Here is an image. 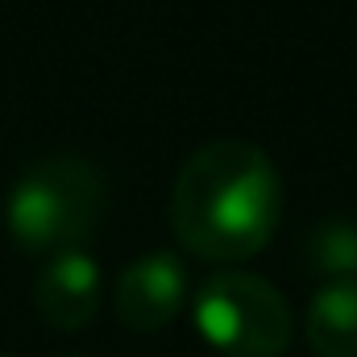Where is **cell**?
Returning a JSON list of instances; mask_svg holds the SVG:
<instances>
[{"mask_svg":"<svg viewBox=\"0 0 357 357\" xmlns=\"http://www.w3.org/2000/svg\"><path fill=\"white\" fill-rule=\"evenodd\" d=\"M282 183L266 150L250 142H208L175 178L171 229L204 262H245L278 229Z\"/></svg>","mask_w":357,"mask_h":357,"instance_id":"cell-1","label":"cell"},{"mask_svg":"<svg viewBox=\"0 0 357 357\" xmlns=\"http://www.w3.org/2000/svg\"><path fill=\"white\" fill-rule=\"evenodd\" d=\"M104 216V178L79 154H50L13 178L4 199L8 237L25 254L79 250Z\"/></svg>","mask_w":357,"mask_h":357,"instance_id":"cell-2","label":"cell"},{"mask_svg":"<svg viewBox=\"0 0 357 357\" xmlns=\"http://www.w3.org/2000/svg\"><path fill=\"white\" fill-rule=\"evenodd\" d=\"M199 337L225 357H278L291 345V307L266 278L220 270L199 282L191 303Z\"/></svg>","mask_w":357,"mask_h":357,"instance_id":"cell-3","label":"cell"},{"mask_svg":"<svg viewBox=\"0 0 357 357\" xmlns=\"http://www.w3.org/2000/svg\"><path fill=\"white\" fill-rule=\"evenodd\" d=\"M116 320L133 333H158L187 303V266L171 250L133 258L116 278Z\"/></svg>","mask_w":357,"mask_h":357,"instance_id":"cell-4","label":"cell"},{"mask_svg":"<svg viewBox=\"0 0 357 357\" xmlns=\"http://www.w3.org/2000/svg\"><path fill=\"white\" fill-rule=\"evenodd\" d=\"M38 316L59 333L88 328L100 312V266L88 250H59L33 278Z\"/></svg>","mask_w":357,"mask_h":357,"instance_id":"cell-5","label":"cell"},{"mask_svg":"<svg viewBox=\"0 0 357 357\" xmlns=\"http://www.w3.org/2000/svg\"><path fill=\"white\" fill-rule=\"evenodd\" d=\"M303 333L316 357H357V278H333L312 295Z\"/></svg>","mask_w":357,"mask_h":357,"instance_id":"cell-6","label":"cell"},{"mask_svg":"<svg viewBox=\"0 0 357 357\" xmlns=\"http://www.w3.org/2000/svg\"><path fill=\"white\" fill-rule=\"evenodd\" d=\"M303 266L320 278H357V212L324 216L303 237Z\"/></svg>","mask_w":357,"mask_h":357,"instance_id":"cell-7","label":"cell"},{"mask_svg":"<svg viewBox=\"0 0 357 357\" xmlns=\"http://www.w3.org/2000/svg\"><path fill=\"white\" fill-rule=\"evenodd\" d=\"M63 357H84V354H63Z\"/></svg>","mask_w":357,"mask_h":357,"instance_id":"cell-8","label":"cell"}]
</instances>
